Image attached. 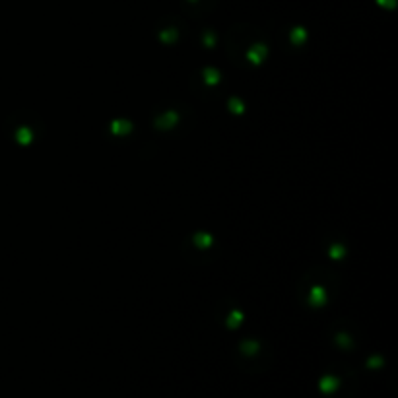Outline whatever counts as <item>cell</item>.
<instances>
[{
    "label": "cell",
    "mask_w": 398,
    "mask_h": 398,
    "mask_svg": "<svg viewBox=\"0 0 398 398\" xmlns=\"http://www.w3.org/2000/svg\"><path fill=\"white\" fill-rule=\"evenodd\" d=\"M319 389H321V393H324V395H332V393L338 389V379L332 377V375H326V377L321 379Z\"/></svg>",
    "instance_id": "cell-1"
}]
</instances>
